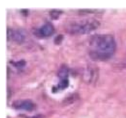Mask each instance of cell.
<instances>
[{
    "mask_svg": "<svg viewBox=\"0 0 126 118\" xmlns=\"http://www.w3.org/2000/svg\"><path fill=\"white\" fill-rule=\"evenodd\" d=\"M13 108L28 111H32L35 109L36 105L32 101L29 100H17L12 103Z\"/></svg>",
    "mask_w": 126,
    "mask_h": 118,
    "instance_id": "obj_1",
    "label": "cell"
},
{
    "mask_svg": "<svg viewBox=\"0 0 126 118\" xmlns=\"http://www.w3.org/2000/svg\"><path fill=\"white\" fill-rule=\"evenodd\" d=\"M39 33L42 36H47L50 35L53 31V27L50 23L45 24L39 29Z\"/></svg>",
    "mask_w": 126,
    "mask_h": 118,
    "instance_id": "obj_2",
    "label": "cell"
},
{
    "mask_svg": "<svg viewBox=\"0 0 126 118\" xmlns=\"http://www.w3.org/2000/svg\"><path fill=\"white\" fill-rule=\"evenodd\" d=\"M69 85V81L66 79H64L60 82L58 85V87L60 89H64L67 87Z\"/></svg>",
    "mask_w": 126,
    "mask_h": 118,
    "instance_id": "obj_3",
    "label": "cell"
},
{
    "mask_svg": "<svg viewBox=\"0 0 126 118\" xmlns=\"http://www.w3.org/2000/svg\"><path fill=\"white\" fill-rule=\"evenodd\" d=\"M50 15L52 18H56L59 15V11L56 10H52L50 12Z\"/></svg>",
    "mask_w": 126,
    "mask_h": 118,
    "instance_id": "obj_4",
    "label": "cell"
},
{
    "mask_svg": "<svg viewBox=\"0 0 126 118\" xmlns=\"http://www.w3.org/2000/svg\"><path fill=\"white\" fill-rule=\"evenodd\" d=\"M15 66L17 67H21L24 66L25 64V61L24 60H19L14 63Z\"/></svg>",
    "mask_w": 126,
    "mask_h": 118,
    "instance_id": "obj_5",
    "label": "cell"
},
{
    "mask_svg": "<svg viewBox=\"0 0 126 118\" xmlns=\"http://www.w3.org/2000/svg\"><path fill=\"white\" fill-rule=\"evenodd\" d=\"M21 11V12L24 15H27L28 14V11L27 9H22Z\"/></svg>",
    "mask_w": 126,
    "mask_h": 118,
    "instance_id": "obj_6",
    "label": "cell"
}]
</instances>
